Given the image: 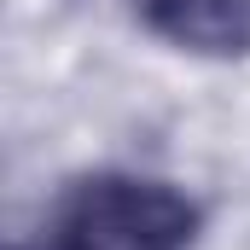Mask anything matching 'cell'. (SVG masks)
Segmentation results:
<instances>
[{
	"label": "cell",
	"instance_id": "obj_1",
	"mask_svg": "<svg viewBox=\"0 0 250 250\" xmlns=\"http://www.w3.org/2000/svg\"><path fill=\"white\" fill-rule=\"evenodd\" d=\"M204 209L187 187L140 169L76 175L47 209L41 250H192Z\"/></svg>",
	"mask_w": 250,
	"mask_h": 250
},
{
	"label": "cell",
	"instance_id": "obj_2",
	"mask_svg": "<svg viewBox=\"0 0 250 250\" xmlns=\"http://www.w3.org/2000/svg\"><path fill=\"white\" fill-rule=\"evenodd\" d=\"M140 29L192 59H250V0H128Z\"/></svg>",
	"mask_w": 250,
	"mask_h": 250
}]
</instances>
